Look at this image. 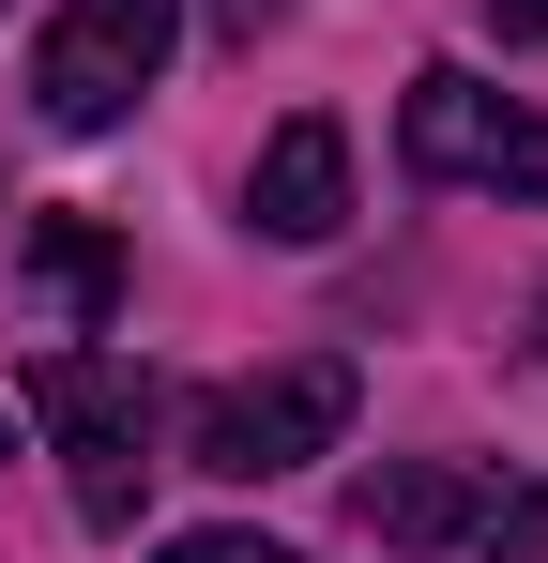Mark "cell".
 I'll return each instance as SVG.
<instances>
[{
    "mask_svg": "<svg viewBox=\"0 0 548 563\" xmlns=\"http://www.w3.org/2000/svg\"><path fill=\"white\" fill-rule=\"evenodd\" d=\"M168 46H183V0H62L46 46H31V107L62 137H107L122 107L168 77Z\"/></svg>",
    "mask_w": 548,
    "mask_h": 563,
    "instance_id": "3",
    "label": "cell"
},
{
    "mask_svg": "<svg viewBox=\"0 0 548 563\" xmlns=\"http://www.w3.org/2000/svg\"><path fill=\"white\" fill-rule=\"evenodd\" d=\"M487 31L503 46H548V0H487Z\"/></svg>",
    "mask_w": 548,
    "mask_h": 563,
    "instance_id": "9",
    "label": "cell"
},
{
    "mask_svg": "<svg viewBox=\"0 0 548 563\" xmlns=\"http://www.w3.org/2000/svg\"><path fill=\"white\" fill-rule=\"evenodd\" d=\"M153 563H289V549H274V533H168Z\"/></svg>",
    "mask_w": 548,
    "mask_h": 563,
    "instance_id": "8",
    "label": "cell"
},
{
    "mask_svg": "<svg viewBox=\"0 0 548 563\" xmlns=\"http://www.w3.org/2000/svg\"><path fill=\"white\" fill-rule=\"evenodd\" d=\"M244 213H260V244H336L351 229V122L336 107H289L260 137V168H244Z\"/></svg>",
    "mask_w": 548,
    "mask_h": 563,
    "instance_id": "6",
    "label": "cell"
},
{
    "mask_svg": "<svg viewBox=\"0 0 548 563\" xmlns=\"http://www.w3.org/2000/svg\"><path fill=\"white\" fill-rule=\"evenodd\" d=\"M351 518L381 549H472V563H548V487H503V472L457 457H396L351 487Z\"/></svg>",
    "mask_w": 548,
    "mask_h": 563,
    "instance_id": "4",
    "label": "cell"
},
{
    "mask_svg": "<svg viewBox=\"0 0 548 563\" xmlns=\"http://www.w3.org/2000/svg\"><path fill=\"white\" fill-rule=\"evenodd\" d=\"M351 396L365 380L336 366V351H305V366H260V380H213L198 411H183V457L229 472V487H260V472H305L351 442Z\"/></svg>",
    "mask_w": 548,
    "mask_h": 563,
    "instance_id": "2",
    "label": "cell"
},
{
    "mask_svg": "<svg viewBox=\"0 0 548 563\" xmlns=\"http://www.w3.org/2000/svg\"><path fill=\"white\" fill-rule=\"evenodd\" d=\"M0 457H15V427H0Z\"/></svg>",
    "mask_w": 548,
    "mask_h": 563,
    "instance_id": "11",
    "label": "cell"
},
{
    "mask_svg": "<svg viewBox=\"0 0 548 563\" xmlns=\"http://www.w3.org/2000/svg\"><path fill=\"white\" fill-rule=\"evenodd\" d=\"M31 411H46V442H62V487H77L91 533H138V487H153V380L122 366V351H31Z\"/></svg>",
    "mask_w": 548,
    "mask_h": 563,
    "instance_id": "1",
    "label": "cell"
},
{
    "mask_svg": "<svg viewBox=\"0 0 548 563\" xmlns=\"http://www.w3.org/2000/svg\"><path fill=\"white\" fill-rule=\"evenodd\" d=\"M31 275L77 305V335H107V305H122V244H107L91 213H46V229H31Z\"/></svg>",
    "mask_w": 548,
    "mask_h": 563,
    "instance_id": "7",
    "label": "cell"
},
{
    "mask_svg": "<svg viewBox=\"0 0 548 563\" xmlns=\"http://www.w3.org/2000/svg\"><path fill=\"white\" fill-rule=\"evenodd\" d=\"M534 366H548V289H534Z\"/></svg>",
    "mask_w": 548,
    "mask_h": 563,
    "instance_id": "10",
    "label": "cell"
},
{
    "mask_svg": "<svg viewBox=\"0 0 548 563\" xmlns=\"http://www.w3.org/2000/svg\"><path fill=\"white\" fill-rule=\"evenodd\" d=\"M396 153L427 184H472V198H548V122L518 92H487V77H457V62H427L396 92Z\"/></svg>",
    "mask_w": 548,
    "mask_h": 563,
    "instance_id": "5",
    "label": "cell"
}]
</instances>
